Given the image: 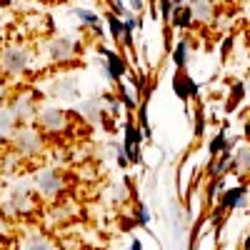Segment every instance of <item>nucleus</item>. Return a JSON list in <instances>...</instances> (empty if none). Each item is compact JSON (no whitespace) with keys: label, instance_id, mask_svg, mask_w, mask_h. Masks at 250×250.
Wrapping results in <instances>:
<instances>
[{"label":"nucleus","instance_id":"obj_33","mask_svg":"<svg viewBox=\"0 0 250 250\" xmlns=\"http://www.w3.org/2000/svg\"><path fill=\"white\" fill-rule=\"evenodd\" d=\"M188 0H173V5H185Z\"/></svg>","mask_w":250,"mask_h":250},{"label":"nucleus","instance_id":"obj_10","mask_svg":"<svg viewBox=\"0 0 250 250\" xmlns=\"http://www.w3.org/2000/svg\"><path fill=\"white\" fill-rule=\"evenodd\" d=\"M48 95L55 98V100H78L80 98V83L73 73H65V75H58L50 88H48Z\"/></svg>","mask_w":250,"mask_h":250},{"label":"nucleus","instance_id":"obj_28","mask_svg":"<svg viewBox=\"0 0 250 250\" xmlns=\"http://www.w3.org/2000/svg\"><path fill=\"white\" fill-rule=\"evenodd\" d=\"M125 5H128V10H133V13H143L145 10V0H125Z\"/></svg>","mask_w":250,"mask_h":250},{"label":"nucleus","instance_id":"obj_29","mask_svg":"<svg viewBox=\"0 0 250 250\" xmlns=\"http://www.w3.org/2000/svg\"><path fill=\"white\" fill-rule=\"evenodd\" d=\"M243 135H245V140L250 143V110H248V115L243 118Z\"/></svg>","mask_w":250,"mask_h":250},{"label":"nucleus","instance_id":"obj_12","mask_svg":"<svg viewBox=\"0 0 250 250\" xmlns=\"http://www.w3.org/2000/svg\"><path fill=\"white\" fill-rule=\"evenodd\" d=\"M230 175H235L238 180H250V143L248 140H238V145L233 148V163H230Z\"/></svg>","mask_w":250,"mask_h":250},{"label":"nucleus","instance_id":"obj_32","mask_svg":"<svg viewBox=\"0 0 250 250\" xmlns=\"http://www.w3.org/2000/svg\"><path fill=\"white\" fill-rule=\"evenodd\" d=\"M240 250H250V233H245V238L240 243Z\"/></svg>","mask_w":250,"mask_h":250},{"label":"nucleus","instance_id":"obj_30","mask_svg":"<svg viewBox=\"0 0 250 250\" xmlns=\"http://www.w3.org/2000/svg\"><path fill=\"white\" fill-rule=\"evenodd\" d=\"M128 250H143V243H140L138 238H133V240H130V245H128Z\"/></svg>","mask_w":250,"mask_h":250},{"label":"nucleus","instance_id":"obj_16","mask_svg":"<svg viewBox=\"0 0 250 250\" xmlns=\"http://www.w3.org/2000/svg\"><path fill=\"white\" fill-rule=\"evenodd\" d=\"M123 148H125V155H128L130 163H140V143H143V130L140 125H135L133 120L125 123V133H123Z\"/></svg>","mask_w":250,"mask_h":250},{"label":"nucleus","instance_id":"obj_11","mask_svg":"<svg viewBox=\"0 0 250 250\" xmlns=\"http://www.w3.org/2000/svg\"><path fill=\"white\" fill-rule=\"evenodd\" d=\"M173 90H175V95H178L183 103L198 100V95H200L198 80L188 73V70H175V75H173Z\"/></svg>","mask_w":250,"mask_h":250},{"label":"nucleus","instance_id":"obj_23","mask_svg":"<svg viewBox=\"0 0 250 250\" xmlns=\"http://www.w3.org/2000/svg\"><path fill=\"white\" fill-rule=\"evenodd\" d=\"M18 130V120L13 118V113L8 108H0V138H8Z\"/></svg>","mask_w":250,"mask_h":250},{"label":"nucleus","instance_id":"obj_4","mask_svg":"<svg viewBox=\"0 0 250 250\" xmlns=\"http://www.w3.org/2000/svg\"><path fill=\"white\" fill-rule=\"evenodd\" d=\"M30 185L33 190L40 200H48V203H55L62 198V193H65V175H62L60 170L55 168H38L30 178Z\"/></svg>","mask_w":250,"mask_h":250},{"label":"nucleus","instance_id":"obj_1","mask_svg":"<svg viewBox=\"0 0 250 250\" xmlns=\"http://www.w3.org/2000/svg\"><path fill=\"white\" fill-rule=\"evenodd\" d=\"M0 208H3V213L8 218H23V215H30L35 208H38V195L33 190V185L28 180H15L8 193L3 195V203H0Z\"/></svg>","mask_w":250,"mask_h":250},{"label":"nucleus","instance_id":"obj_31","mask_svg":"<svg viewBox=\"0 0 250 250\" xmlns=\"http://www.w3.org/2000/svg\"><path fill=\"white\" fill-rule=\"evenodd\" d=\"M243 85H245V98L250 100V73L245 75V80H243Z\"/></svg>","mask_w":250,"mask_h":250},{"label":"nucleus","instance_id":"obj_13","mask_svg":"<svg viewBox=\"0 0 250 250\" xmlns=\"http://www.w3.org/2000/svg\"><path fill=\"white\" fill-rule=\"evenodd\" d=\"M75 113L80 115V120H85L88 125H98V123H105V103L103 98H85L78 103Z\"/></svg>","mask_w":250,"mask_h":250},{"label":"nucleus","instance_id":"obj_19","mask_svg":"<svg viewBox=\"0 0 250 250\" xmlns=\"http://www.w3.org/2000/svg\"><path fill=\"white\" fill-rule=\"evenodd\" d=\"M190 62H193V40L180 38L173 48V65H175V70H188Z\"/></svg>","mask_w":250,"mask_h":250},{"label":"nucleus","instance_id":"obj_17","mask_svg":"<svg viewBox=\"0 0 250 250\" xmlns=\"http://www.w3.org/2000/svg\"><path fill=\"white\" fill-rule=\"evenodd\" d=\"M73 18H75L85 30H90L93 38H103V35H105V33H103V15H98L93 8H85V5L73 8Z\"/></svg>","mask_w":250,"mask_h":250},{"label":"nucleus","instance_id":"obj_15","mask_svg":"<svg viewBox=\"0 0 250 250\" xmlns=\"http://www.w3.org/2000/svg\"><path fill=\"white\" fill-rule=\"evenodd\" d=\"M18 250H60V245L45 230H33L18 240Z\"/></svg>","mask_w":250,"mask_h":250},{"label":"nucleus","instance_id":"obj_24","mask_svg":"<svg viewBox=\"0 0 250 250\" xmlns=\"http://www.w3.org/2000/svg\"><path fill=\"white\" fill-rule=\"evenodd\" d=\"M243 100H245V85L243 83H233L230 95H228V100H225V110H235Z\"/></svg>","mask_w":250,"mask_h":250},{"label":"nucleus","instance_id":"obj_7","mask_svg":"<svg viewBox=\"0 0 250 250\" xmlns=\"http://www.w3.org/2000/svg\"><path fill=\"white\" fill-rule=\"evenodd\" d=\"M8 110L13 113V118L18 120V125H33L35 123V115L40 110L38 105V98L33 93H18L10 103H8Z\"/></svg>","mask_w":250,"mask_h":250},{"label":"nucleus","instance_id":"obj_36","mask_svg":"<svg viewBox=\"0 0 250 250\" xmlns=\"http://www.w3.org/2000/svg\"><path fill=\"white\" fill-rule=\"evenodd\" d=\"M243 3H248V0H243Z\"/></svg>","mask_w":250,"mask_h":250},{"label":"nucleus","instance_id":"obj_22","mask_svg":"<svg viewBox=\"0 0 250 250\" xmlns=\"http://www.w3.org/2000/svg\"><path fill=\"white\" fill-rule=\"evenodd\" d=\"M105 25H108V33L115 43H123L125 40V25H123V18H118L115 13H105Z\"/></svg>","mask_w":250,"mask_h":250},{"label":"nucleus","instance_id":"obj_14","mask_svg":"<svg viewBox=\"0 0 250 250\" xmlns=\"http://www.w3.org/2000/svg\"><path fill=\"white\" fill-rule=\"evenodd\" d=\"M103 70L113 83H120L123 78H128V60L118 50H103Z\"/></svg>","mask_w":250,"mask_h":250},{"label":"nucleus","instance_id":"obj_21","mask_svg":"<svg viewBox=\"0 0 250 250\" xmlns=\"http://www.w3.org/2000/svg\"><path fill=\"white\" fill-rule=\"evenodd\" d=\"M75 215V205L70 203V200H55L53 203V208H50V220L53 223H68L70 218Z\"/></svg>","mask_w":250,"mask_h":250},{"label":"nucleus","instance_id":"obj_34","mask_svg":"<svg viewBox=\"0 0 250 250\" xmlns=\"http://www.w3.org/2000/svg\"><path fill=\"white\" fill-rule=\"evenodd\" d=\"M0 30H3V15H0Z\"/></svg>","mask_w":250,"mask_h":250},{"label":"nucleus","instance_id":"obj_5","mask_svg":"<svg viewBox=\"0 0 250 250\" xmlns=\"http://www.w3.org/2000/svg\"><path fill=\"white\" fill-rule=\"evenodd\" d=\"M45 135L40 133L35 125H18V130L10 135V145L18 155L23 158H35L45 150Z\"/></svg>","mask_w":250,"mask_h":250},{"label":"nucleus","instance_id":"obj_25","mask_svg":"<svg viewBox=\"0 0 250 250\" xmlns=\"http://www.w3.org/2000/svg\"><path fill=\"white\" fill-rule=\"evenodd\" d=\"M153 215H150V208L145 205V203H135V215H133V223L145 228V225H150Z\"/></svg>","mask_w":250,"mask_h":250},{"label":"nucleus","instance_id":"obj_18","mask_svg":"<svg viewBox=\"0 0 250 250\" xmlns=\"http://www.w3.org/2000/svg\"><path fill=\"white\" fill-rule=\"evenodd\" d=\"M188 5H190L193 10V18H195V23L200 25H210L218 10H215V0H188Z\"/></svg>","mask_w":250,"mask_h":250},{"label":"nucleus","instance_id":"obj_9","mask_svg":"<svg viewBox=\"0 0 250 250\" xmlns=\"http://www.w3.org/2000/svg\"><path fill=\"white\" fill-rule=\"evenodd\" d=\"M115 98H118V103H120V108H125L128 113L138 110V108H140V103H143V98H140V88H138V80H133V78H123L120 83H115Z\"/></svg>","mask_w":250,"mask_h":250},{"label":"nucleus","instance_id":"obj_20","mask_svg":"<svg viewBox=\"0 0 250 250\" xmlns=\"http://www.w3.org/2000/svg\"><path fill=\"white\" fill-rule=\"evenodd\" d=\"M168 25H170V28H175V30H190V28L195 25V18H193L190 5H188V3H185V5H175Z\"/></svg>","mask_w":250,"mask_h":250},{"label":"nucleus","instance_id":"obj_2","mask_svg":"<svg viewBox=\"0 0 250 250\" xmlns=\"http://www.w3.org/2000/svg\"><path fill=\"white\" fill-rule=\"evenodd\" d=\"M73 115L70 110L65 108H58V105H40L38 115H35V128L43 133L45 138H60V135H65L70 133L73 128Z\"/></svg>","mask_w":250,"mask_h":250},{"label":"nucleus","instance_id":"obj_26","mask_svg":"<svg viewBox=\"0 0 250 250\" xmlns=\"http://www.w3.org/2000/svg\"><path fill=\"white\" fill-rule=\"evenodd\" d=\"M158 5H160V18L165 20V23H170V15H173V0H158Z\"/></svg>","mask_w":250,"mask_h":250},{"label":"nucleus","instance_id":"obj_8","mask_svg":"<svg viewBox=\"0 0 250 250\" xmlns=\"http://www.w3.org/2000/svg\"><path fill=\"white\" fill-rule=\"evenodd\" d=\"M250 203V193H248V185L245 183H238V185H230L225 188L218 198V210L223 213H233V210H243Z\"/></svg>","mask_w":250,"mask_h":250},{"label":"nucleus","instance_id":"obj_6","mask_svg":"<svg viewBox=\"0 0 250 250\" xmlns=\"http://www.w3.org/2000/svg\"><path fill=\"white\" fill-rule=\"evenodd\" d=\"M78 50H80V43L73 35H53L45 43V53L53 65H70L78 58Z\"/></svg>","mask_w":250,"mask_h":250},{"label":"nucleus","instance_id":"obj_27","mask_svg":"<svg viewBox=\"0 0 250 250\" xmlns=\"http://www.w3.org/2000/svg\"><path fill=\"white\" fill-rule=\"evenodd\" d=\"M203 130H205V115H203V108H198L195 113V138L198 140L203 138Z\"/></svg>","mask_w":250,"mask_h":250},{"label":"nucleus","instance_id":"obj_35","mask_svg":"<svg viewBox=\"0 0 250 250\" xmlns=\"http://www.w3.org/2000/svg\"><path fill=\"white\" fill-rule=\"evenodd\" d=\"M245 185H248V193H250V180H248V183H245Z\"/></svg>","mask_w":250,"mask_h":250},{"label":"nucleus","instance_id":"obj_3","mask_svg":"<svg viewBox=\"0 0 250 250\" xmlns=\"http://www.w3.org/2000/svg\"><path fill=\"white\" fill-rule=\"evenodd\" d=\"M33 62V48L25 43H3L0 45V75H23Z\"/></svg>","mask_w":250,"mask_h":250}]
</instances>
